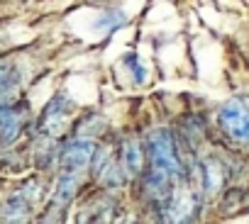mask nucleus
Wrapping results in <instances>:
<instances>
[{
  "instance_id": "nucleus-4",
  "label": "nucleus",
  "mask_w": 249,
  "mask_h": 224,
  "mask_svg": "<svg viewBox=\"0 0 249 224\" xmlns=\"http://www.w3.org/2000/svg\"><path fill=\"white\" fill-rule=\"evenodd\" d=\"M95 173H98V178H100V183L103 185H107V188H120L122 185V180H124V168H122V161L117 163V161H112V156H98V166H95Z\"/></svg>"
},
{
  "instance_id": "nucleus-9",
  "label": "nucleus",
  "mask_w": 249,
  "mask_h": 224,
  "mask_svg": "<svg viewBox=\"0 0 249 224\" xmlns=\"http://www.w3.org/2000/svg\"><path fill=\"white\" fill-rule=\"evenodd\" d=\"M127 66H130V71H135V78L137 80H144V68L140 66L137 56H127Z\"/></svg>"
},
{
  "instance_id": "nucleus-6",
  "label": "nucleus",
  "mask_w": 249,
  "mask_h": 224,
  "mask_svg": "<svg viewBox=\"0 0 249 224\" xmlns=\"http://www.w3.org/2000/svg\"><path fill=\"white\" fill-rule=\"evenodd\" d=\"M30 200L32 195H25V192H13L5 205H3V219L8 222H22L30 212Z\"/></svg>"
},
{
  "instance_id": "nucleus-7",
  "label": "nucleus",
  "mask_w": 249,
  "mask_h": 224,
  "mask_svg": "<svg viewBox=\"0 0 249 224\" xmlns=\"http://www.w3.org/2000/svg\"><path fill=\"white\" fill-rule=\"evenodd\" d=\"M64 107H66V97H54L49 105H47V110H44V115H42V122H39V127H42V132H47V134H54L56 129H59V125H61V115H64Z\"/></svg>"
},
{
  "instance_id": "nucleus-2",
  "label": "nucleus",
  "mask_w": 249,
  "mask_h": 224,
  "mask_svg": "<svg viewBox=\"0 0 249 224\" xmlns=\"http://www.w3.org/2000/svg\"><path fill=\"white\" fill-rule=\"evenodd\" d=\"M217 125L225 137L242 146H249V105L244 100L232 97L222 102L217 110Z\"/></svg>"
},
{
  "instance_id": "nucleus-8",
  "label": "nucleus",
  "mask_w": 249,
  "mask_h": 224,
  "mask_svg": "<svg viewBox=\"0 0 249 224\" xmlns=\"http://www.w3.org/2000/svg\"><path fill=\"white\" fill-rule=\"evenodd\" d=\"M222 185V171L217 166V161H205L203 166V188L205 192H217Z\"/></svg>"
},
{
  "instance_id": "nucleus-10",
  "label": "nucleus",
  "mask_w": 249,
  "mask_h": 224,
  "mask_svg": "<svg viewBox=\"0 0 249 224\" xmlns=\"http://www.w3.org/2000/svg\"><path fill=\"white\" fill-rule=\"evenodd\" d=\"M8 80H10V68L0 64V88H3V85H5Z\"/></svg>"
},
{
  "instance_id": "nucleus-5",
  "label": "nucleus",
  "mask_w": 249,
  "mask_h": 224,
  "mask_svg": "<svg viewBox=\"0 0 249 224\" xmlns=\"http://www.w3.org/2000/svg\"><path fill=\"white\" fill-rule=\"evenodd\" d=\"M120 161H122V168L127 176H140L142 168H144V154H142V146L137 139H127L122 144V154H120Z\"/></svg>"
},
{
  "instance_id": "nucleus-1",
  "label": "nucleus",
  "mask_w": 249,
  "mask_h": 224,
  "mask_svg": "<svg viewBox=\"0 0 249 224\" xmlns=\"http://www.w3.org/2000/svg\"><path fill=\"white\" fill-rule=\"evenodd\" d=\"M93 144L88 142H73L64 149L61 154V176L56 180V190H54V205L56 207H66L83 178V173L88 171L90 161H93Z\"/></svg>"
},
{
  "instance_id": "nucleus-3",
  "label": "nucleus",
  "mask_w": 249,
  "mask_h": 224,
  "mask_svg": "<svg viewBox=\"0 0 249 224\" xmlns=\"http://www.w3.org/2000/svg\"><path fill=\"white\" fill-rule=\"evenodd\" d=\"M149 168L166 173L171 178L181 176V159L176 151V142L174 134L169 129H157L149 134Z\"/></svg>"
}]
</instances>
